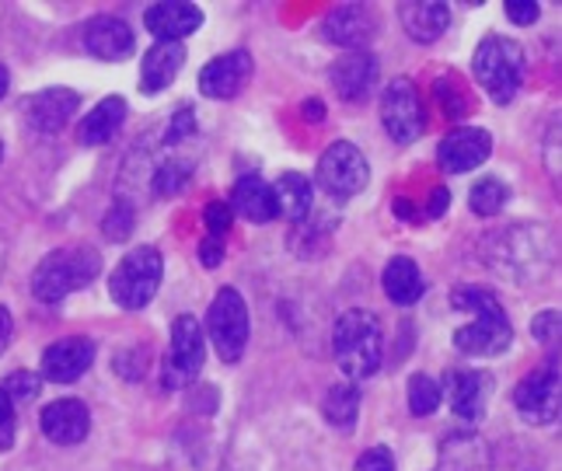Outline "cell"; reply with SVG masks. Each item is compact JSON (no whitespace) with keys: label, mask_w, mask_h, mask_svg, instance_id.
Masks as SVG:
<instances>
[{"label":"cell","mask_w":562,"mask_h":471,"mask_svg":"<svg viewBox=\"0 0 562 471\" xmlns=\"http://www.w3.org/2000/svg\"><path fill=\"white\" fill-rule=\"evenodd\" d=\"M451 304L458 311H469L475 318L469 325H461L454 332V346L464 357H499L514 343V328L503 304L496 301V293L482 287H458L451 293Z\"/></svg>","instance_id":"obj_1"},{"label":"cell","mask_w":562,"mask_h":471,"mask_svg":"<svg viewBox=\"0 0 562 471\" xmlns=\"http://www.w3.org/2000/svg\"><path fill=\"white\" fill-rule=\"evenodd\" d=\"M333 352H336L339 370L350 378V384L374 378L381 370V360H384L381 322L363 307L342 311L336 318V328H333Z\"/></svg>","instance_id":"obj_2"},{"label":"cell","mask_w":562,"mask_h":471,"mask_svg":"<svg viewBox=\"0 0 562 471\" xmlns=\"http://www.w3.org/2000/svg\"><path fill=\"white\" fill-rule=\"evenodd\" d=\"M99 269H102V255L91 245L49 251L32 272V293H35V301L56 304V301H64L67 293L91 283L94 277H99Z\"/></svg>","instance_id":"obj_3"},{"label":"cell","mask_w":562,"mask_h":471,"mask_svg":"<svg viewBox=\"0 0 562 471\" xmlns=\"http://www.w3.org/2000/svg\"><path fill=\"white\" fill-rule=\"evenodd\" d=\"M472 70L482 91H490V98L496 105L514 102V94L525 85V49H520L514 38L503 35H486L479 43L475 56H472Z\"/></svg>","instance_id":"obj_4"},{"label":"cell","mask_w":562,"mask_h":471,"mask_svg":"<svg viewBox=\"0 0 562 471\" xmlns=\"http://www.w3.org/2000/svg\"><path fill=\"white\" fill-rule=\"evenodd\" d=\"M161 251L158 248H133L126 259L112 269V280H109V298L120 304L123 311H140L154 301V293L161 287Z\"/></svg>","instance_id":"obj_5"},{"label":"cell","mask_w":562,"mask_h":471,"mask_svg":"<svg viewBox=\"0 0 562 471\" xmlns=\"http://www.w3.org/2000/svg\"><path fill=\"white\" fill-rule=\"evenodd\" d=\"M206 332L224 363L241 360L245 343H248V307L235 287H224L217 298H213L210 314H206Z\"/></svg>","instance_id":"obj_6"},{"label":"cell","mask_w":562,"mask_h":471,"mask_svg":"<svg viewBox=\"0 0 562 471\" xmlns=\"http://www.w3.org/2000/svg\"><path fill=\"white\" fill-rule=\"evenodd\" d=\"M203 360H206V343H203L200 322L192 318V314H179L176 325H171V349L161 367V384L168 391L189 388L200 378Z\"/></svg>","instance_id":"obj_7"},{"label":"cell","mask_w":562,"mask_h":471,"mask_svg":"<svg viewBox=\"0 0 562 471\" xmlns=\"http://www.w3.org/2000/svg\"><path fill=\"white\" fill-rule=\"evenodd\" d=\"M381 120L395 144H416L426 133V109L409 77H395L381 94Z\"/></svg>","instance_id":"obj_8"},{"label":"cell","mask_w":562,"mask_h":471,"mask_svg":"<svg viewBox=\"0 0 562 471\" xmlns=\"http://www.w3.org/2000/svg\"><path fill=\"white\" fill-rule=\"evenodd\" d=\"M371 182V168H367L363 154L350 141H336L322 154L318 161V186L333 195V200H353L357 192Z\"/></svg>","instance_id":"obj_9"},{"label":"cell","mask_w":562,"mask_h":471,"mask_svg":"<svg viewBox=\"0 0 562 471\" xmlns=\"http://www.w3.org/2000/svg\"><path fill=\"white\" fill-rule=\"evenodd\" d=\"M514 405L525 423L552 426L559 419V367L546 363L535 374H528L514 391Z\"/></svg>","instance_id":"obj_10"},{"label":"cell","mask_w":562,"mask_h":471,"mask_svg":"<svg viewBox=\"0 0 562 471\" xmlns=\"http://www.w3.org/2000/svg\"><path fill=\"white\" fill-rule=\"evenodd\" d=\"M493 154V136L479 126H458L440 141L437 147V165L448 175H464L479 168Z\"/></svg>","instance_id":"obj_11"},{"label":"cell","mask_w":562,"mask_h":471,"mask_svg":"<svg viewBox=\"0 0 562 471\" xmlns=\"http://www.w3.org/2000/svg\"><path fill=\"white\" fill-rule=\"evenodd\" d=\"M322 35L328 38V43L360 53V46H367L378 35V14L367 4H342V8L325 14Z\"/></svg>","instance_id":"obj_12"},{"label":"cell","mask_w":562,"mask_h":471,"mask_svg":"<svg viewBox=\"0 0 562 471\" xmlns=\"http://www.w3.org/2000/svg\"><path fill=\"white\" fill-rule=\"evenodd\" d=\"M77 109H81V94L70 88H46L22 102L25 123L38 133H60Z\"/></svg>","instance_id":"obj_13"},{"label":"cell","mask_w":562,"mask_h":471,"mask_svg":"<svg viewBox=\"0 0 562 471\" xmlns=\"http://www.w3.org/2000/svg\"><path fill=\"white\" fill-rule=\"evenodd\" d=\"M144 25L158 43H182L186 35L203 25V11L196 4H186V0H168V4L147 8Z\"/></svg>","instance_id":"obj_14"},{"label":"cell","mask_w":562,"mask_h":471,"mask_svg":"<svg viewBox=\"0 0 562 471\" xmlns=\"http://www.w3.org/2000/svg\"><path fill=\"white\" fill-rule=\"evenodd\" d=\"M81 43L91 56H99V60H126L133 53V29L123 22V18H112V14H102V18H91L81 32Z\"/></svg>","instance_id":"obj_15"},{"label":"cell","mask_w":562,"mask_h":471,"mask_svg":"<svg viewBox=\"0 0 562 471\" xmlns=\"http://www.w3.org/2000/svg\"><path fill=\"white\" fill-rule=\"evenodd\" d=\"M43 434L46 440L60 444V447H74L88 437L91 429V412L85 408V402L77 399H60V402H49L43 408Z\"/></svg>","instance_id":"obj_16"},{"label":"cell","mask_w":562,"mask_h":471,"mask_svg":"<svg viewBox=\"0 0 562 471\" xmlns=\"http://www.w3.org/2000/svg\"><path fill=\"white\" fill-rule=\"evenodd\" d=\"M91 363H94V343L85 336L60 339L43 352V374L46 381H56V384L77 381Z\"/></svg>","instance_id":"obj_17"},{"label":"cell","mask_w":562,"mask_h":471,"mask_svg":"<svg viewBox=\"0 0 562 471\" xmlns=\"http://www.w3.org/2000/svg\"><path fill=\"white\" fill-rule=\"evenodd\" d=\"M251 77V53L235 49V53H224L217 60H210L200 74V91L206 98H235L245 81Z\"/></svg>","instance_id":"obj_18"},{"label":"cell","mask_w":562,"mask_h":471,"mask_svg":"<svg viewBox=\"0 0 562 471\" xmlns=\"http://www.w3.org/2000/svg\"><path fill=\"white\" fill-rule=\"evenodd\" d=\"M328 77H333V88L342 102H367L378 85V60L371 53L360 49V53H350V56H342V60H336Z\"/></svg>","instance_id":"obj_19"},{"label":"cell","mask_w":562,"mask_h":471,"mask_svg":"<svg viewBox=\"0 0 562 471\" xmlns=\"http://www.w3.org/2000/svg\"><path fill=\"white\" fill-rule=\"evenodd\" d=\"M448 399L458 419L479 423L486 416V402H490V378L479 374V370H454L448 374Z\"/></svg>","instance_id":"obj_20"},{"label":"cell","mask_w":562,"mask_h":471,"mask_svg":"<svg viewBox=\"0 0 562 471\" xmlns=\"http://www.w3.org/2000/svg\"><path fill=\"white\" fill-rule=\"evenodd\" d=\"M182 64H186L182 43H154L144 53V64H140V91H147V94L165 91L179 77Z\"/></svg>","instance_id":"obj_21"},{"label":"cell","mask_w":562,"mask_h":471,"mask_svg":"<svg viewBox=\"0 0 562 471\" xmlns=\"http://www.w3.org/2000/svg\"><path fill=\"white\" fill-rule=\"evenodd\" d=\"M490 447L475 434H451L440 444V461L434 471H490Z\"/></svg>","instance_id":"obj_22"},{"label":"cell","mask_w":562,"mask_h":471,"mask_svg":"<svg viewBox=\"0 0 562 471\" xmlns=\"http://www.w3.org/2000/svg\"><path fill=\"white\" fill-rule=\"evenodd\" d=\"M398 18L416 43H437L451 25V8L440 0H419V4H398Z\"/></svg>","instance_id":"obj_23"},{"label":"cell","mask_w":562,"mask_h":471,"mask_svg":"<svg viewBox=\"0 0 562 471\" xmlns=\"http://www.w3.org/2000/svg\"><path fill=\"white\" fill-rule=\"evenodd\" d=\"M231 210H238L245 221L251 224H269L277 217V200H273V186L262 182L259 175H245L238 179L235 192H231Z\"/></svg>","instance_id":"obj_24"},{"label":"cell","mask_w":562,"mask_h":471,"mask_svg":"<svg viewBox=\"0 0 562 471\" xmlns=\"http://www.w3.org/2000/svg\"><path fill=\"white\" fill-rule=\"evenodd\" d=\"M381 287L387 293V301H395L402 307H409L423 298V290H426V280H423V272L419 266L409 259V255H395L392 262L384 266L381 272Z\"/></svg>","instance_id":"obj_25"},{"label":"cell","mask_w":562,"mask_h":471,"mask_svg":"<svg viewBox=\"0 0 562 471\" xmlns=\"http://www.w3.org/2000/svg\"><path fill=\"white\" fill-rule=\"evenodd\" d=\"M123 123H126V102H123V98H102V102L81 120L77 136H81L85 147H102L123 130Z\"/></svg>","instance_id":"obj_26"},{"label":"cell","mask_w":562,"mask_h":471,"mask_svg":"<svg viewBox=\"0 0 562 471\" xmlns=\"http://www.w3.org/2000/svg\"><path fill=\"white\" fill-rule=\"evenodd\" d=\"M273 200H277V213H283L286 221L301 224L307 213H312L315 189H312V182H307V175L283 171L277 179V186H273Z\"/></svg>","instance_id":"obj_27"},{"label":"cell","mask_w":562,"mask_h":471,"mask_svg":"<svg viewBox=\"0 0 562 471\" xmlns=\"http://www.w3.org/2000/svg\"><path fill=\"white\" fill-rule=\"evenodd\" d=\"M325 419L333 423L339 434H353L357 416H360V391L357 384H336L325 395Z\"/></svg>","instance_id":"obj_28"},{"label":"cell","mask_w":562,"mask_h":471,"mask_svg":"<svg viewBox=\"0 0 562 471\" xmlns=\"http://www.w3.org/2000/svg\"><path fill=\"white\" fill-rule=\"evenodd\" d=\"M469 203H472V213H479V217H496V213L510 203V189L499 179H482L472 186Z\"/></svg>","instance_id":"obj_29"},{"label":"cell","mask_w":562,"mask_h":471,"mask_svg":"<svg viewBox=\"0 0 562 471\" xmlns=\"http://www.w3.org/2000/svg\"><path fill=\"white\" fill-rule=\"evenodd\" d=\"M440 399H443V388L434 378H426V374L409 378V412L413 416H430V412L440 408Z\"/></svg>","instance_id":"obj_30"},{"label":"cell","mask_w":562,"mask_h":471,"mask_svg":"<svg viewBox=\"0 0 562 471\" xmlns=\"http://www.w3.org/2000/svg\"><path fill=\"white\" fill-rule=\"evenodd\" d=\"M189 175H192V165L189 161H165L161 168H158V175H154V192L158 195H176L186 182H189Z\"/></svg>","instance_id":"obj_31"},{"label":"cell","mask_w":562,"mask_h":471,"mask_svg":"<svg viewBox=\"0 0 562 471\" xmlns=\"http://www.w3.org/2000/svg\"><path fill=\"white\" fill-rule=\"evenodd\" d=\"M102 231H105V238L112 242H126L130 238V231H133V206L130 203H112V210L105 213V221H102Z\"/></svg>","instance_id":"obj_32"},{"label":"cell","mask_w":562,"mask_h":471,"mask_svg":"<svg viewBox=\"0 0 562 471\" xmlns=\"http://www.w3.org/2000/svg\"><path fill=\"white\" fill-rule=\"evenodd\" d=\"M0 388L8 391L11 402H32V399H38V378L29 374V370H18V374H11Z\"/></svg>","instance_id":"obj_33"},{"label":"cell","mask_w":562,"mask_h":471,"mask_svg":"<svg viewBox=\"0 0 562 471\" xmlns=\"http://www.w3.org/2000/svg\"><path fill=\"white\" fill-rule=\"evenodd\" d=\"M227 227H231V206H227L224 200H213V203L206 206V231H210V238L224 242Z\"/></svg>","instance_id":"obj_34"},{"label":"cell","mask_w":562,"mask_h":471,"mask_svg":"<svg viewBox=\"0 0 562 471\" xmlns=\"http://www.w3.org/2000/svg\"><path fill=\"white\" fill-rule=\"evenodd\" d=\"M353 471H395V458H392V450H387V447H371V450H363V455H360Z\"/></svg>","instance_id":"obj_35"},{"label":"cell","mask_w":562,"mask_h":471,"mask_svg":"<svg viewBox=\"0 0 562 471\" xmlns=\"http://www.w3.org/2000/svg\"><path fill=\"white\" fill-rule=\"evenodd\" d=\"M14 402L8 399V391L0 388V450H11L14 444Z\"/></svg>","instance_id":"obj_36"},{"label":"cell","mask_w":562,"mask_h":471,"mask_svg":"<svg viewBox=\"0 0 562 471\" xmlns=\"http://www.w3.org/2000/svg\"><path fill=\"white\" fill-rule=\"evenodd\" d=\"M189 133H196V115H192L189 105H182V109L176 112V120L168 123L165 141H168V144H179V141H186Z\"/></svg>","instance_id":"obj_37"},{"label":"cell","mask_w":562,"mask_h":471,"mask_svg":"<svg viewBox=\"0 0 562 471\" xmlns=\"http://www.w3.org/2000/svg\"><path fill=\"white\" fill-rule=\"evenodd\" d=\"M507 18L514 25H531V22H538V14H541V4L538 0H507Z\"/></svg>","instance_id":"obj_38"},{"label":"cell","mask_w":562,"mask_h":471,"mask_svg":"<svg viewBox=\"0 0 562 471\" xmlns=\"http://www.w3.org/2000/svg\"><path fill=\"white\" fill-rule=\"evenodd\" d=\"M437 98H440V105L448 109V115H464V102H461L464 91L458 88V81L448 85V81L440 77V81H437Z\"/></svg>","instance_id":"obj_39"},{"label":"cell","mask_w":562,"mask_h":471,"mask_svg":"<svg viewBox=\"0 0 562 471\" xmlns=\"http://www.w3.org/2000/svg\"><path fill=\"white\" fill-rule=\"evenodd\" d=\"M531 332H535L538 343H555L559 339V314L555 311H541L535 318V325H531Z\"/></svg>","instance_id":"obj_40"},{"label":"cell","mask_w":562,"mask_h":471,"mask_svg":"<svg viewBox=\"0 0 562 471\" xmlns=\"http://www.w3.org/2000/svg\"><path fill=\"white\" fill-rule=\"evenodd\" d=\"M200 259H203V266H206V269H217V266H221V259H224V242L206 238V242L200 245Z\"/></svg>","instance_id":"obj_41"},{"label":"cell","mask_w":562,"mask_h":471,"mask_svg":"<svg viewBox=\"0 0 562 471\" xmlns=\"http://www.w3.org/2000/svg\"><path fill=\"white\" fill-rule=\"evenodd\" d=\"M451 206V192L448 189H434L430 192V206H426V217H443Z\"/></svg>","instance_id":"obj_42"},{"label":"cell","mask_w":562,"mask_h":471,"mask_svg":"<svg viewBox=\"0 0 562 471\" xmlns=\"http://www.w3.org/2000/svg\"><path fill=\"white\" fill-rule=\"evenodd\" d=\"M11 336H14V322H11V311H8V307H0V352L8 349Z\"/></svg>","instance_id":"obj_43"},{"label":"cell","mask_w":562,"mask_h":471,"mask_svg":"<svg viewBox=\"0 0 562 471\" xmlns=\"http://www.w3.org/2000/svg\"><path fill=\"white\" fill-rule=\"evenodd\" d=\"M304 115H312V123H322V115H325L322 102H304Z\"/></svg>","instance_id":"obj_44"},{"label":"cell","mask_w":562,"mask_h":471,"mask_svg":"<svg viewBox=\"0 0 562 471\" xmlns=\"http://www.w3.org/2000/svg\"><path fill=\"white\" fill-rule=\"evenodd\" d=\"M8 85H11V77H8V67H4V64H0V98H4V94H8Z\"/></svg>","instance_id":"obj_45"},{"label":"cell","mask_w":562,"mask_h":471,"mask_svg":"<svg viewBox=\"0 0 562 471\" xmlns=\"http://www.w3.org/2000/svg\"><path fill=\"white\" fill-rule=\"evenodd\" d=\"M0 157H4V144H0Z\"/></svg>","instance_id":"obj_46"}]
</instances>
